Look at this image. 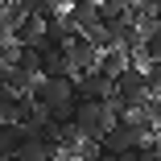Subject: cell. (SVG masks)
Here are the masks:
<instances>
[{
	"label": "cell",
	"instance_id": "obj_7",
	"mask_svg": "<svg viewBox=\"0 0 161 161\" xmlns=\"http://www.w3.org/2000/svg\"><path fill=\"white\" fill-rule=\"evenodd\" d=\"M25 145H29L25 124H0V161H13Z\"/></svg>",
	"mask_w": 161,
	"mask_h": 161
},
{
	"label": "cell",
	"instance_id": "obj_15",
	"mask_svg": "<svg viewBox=\"0 0 161 161\" xmlns=\"http://www.w3.org/2000/svg\"><path fill=\"white\" fill-rule=\"evenodd\" d=\"M149 21H153V25L161 29V0H157V4H149Z\"/></svg>",
	"mask_w": 161,
	"mask_h": 161
},
{
	"label": "cell",
	"instance_id": "obj_17",
	"mask_svg": "<svg viewBox=\"0 0 161 161\" xmlns=\"http://www.w3.org/2000/svg\"><path fill=\"white\" fill-rule=\"evenodd\" d=\"M157 145H161V136H157Z\"/></svg>",
	"mask_w": 161,
	"mask_h": 161
},
{
	"label": "cell",
	"instance_id": "obj_10",
	"mask_svg": "<svg viewBox=\"0 0 161 161\" xmlns=\"http://www.w3.org/2000/svg\"><path fill=\"white\" fill-rule=\"evenodd\" d=\"M128 66H132V54H124V50H108V54H99V70H103L112 83H116Z\"/></svg>",
	"mask_w": 161,
	"mask_h": 161
},
{
	"label": "cell",
	"instance_id": "obj_14",
	"mask_svg": "<svg viewBox=\"0 0 161 161\" xmlns=\"http://www.w3.org/2000/svg\"><path fill=\"white\" fill-rule=\"evenodd\" d=\"M145 112H149V116H153V124L161 128V99H149V103H145Z\"/></svg>",
	"mask_w": 161,
	"mask_h": 161
},
{
	"label": "cell",
	"instance_id": "obj_1",
	"mask_svg": "<svg viewBox=\"0 0 161 161\" xmlns=\"http://www.w3.org/2000/svg\"><path fill=\"white\" fill-rule=\"evenodd\" d=\"M116 120H112V112H108V103H91V99H79V108H75V132L83 136V141H95L99 145L103 141V132L112 128Z\"/></svg>",
	"mask_w": 161,
	"mask_h": 161
},
{
	"label": "cell",
	"instance_id": "obj_16",
	"mask_svg": "<svg viewBox=\"0 0 161 161\" xmlns=\"http://www.w3.org/2000/svg\"><path fill=\"white\" fill-rule=\"evenodd\" d=\"M4 87H8V66L0 62V91H4Z\"/></svg>",
	"mask_w": 161,
	"mask_h": 161
},
{
	"label": "cell",
	"instance_id": "obj_4",
	"mask_svg": "<svg viewBox=\"0 0 161 161\" xmlns=\"http://www.w3.org/2000/svg\"><path fill=\"white\" fill-rule=\"evenodd\" d=\"M66 62H70V75L79 79V75H87V70H99V50H95V42L91 37H70V46H66Z\"/></svg>",
	"mask_w": 161,
	"mask_h": 161
},
{
	"label": "cell",
	"instance_id": "obj_2",
	"mask_svg": "<svg viewBox=\"0 0 161 161\" xmlns=\"http://www.w3.org/2000/svg\"><path fill=\"white\" fill-rule=\"evenodd\" d=\"M112 95L128 108V112H141L145 103H149V83H145V66L132 58V66H128L116 83H112Z\"/></svg>",
	"mask_w": 161,
	"mask_h": 161
},
{
	"label": "cell",
	"instance_id": "obj_8",
	"mask_svg": "<svg viewBox=\"0 0 161 161\" xmlns=\"http://www.w3.org/2000/svg\"><path fill=\"white\" fill-rule=\"evenodd\" d=\"M13 70H21L25 79H42V46H17Z\"/></svg>",
	"mask_w": 161,
	"mask_h": 161
},
{
	"label": "cell",
	"instance_id": "obj_6",
	"mask_svg": "<svg viewBox=\"0 0 161 161\" xmlns=\"http://www.w3.org/2000/svg\"><path fill=\"white\" fill-rule=\"evenodd\" d=\"M75 91H79V99H91V103H108L112 99V79L103 70H87L75 79Z\"/></svg>",
	"mask_w": 161,
	"mask_h": 161
},
{
	"label": "cell",
	"instance_id": "obj_3",
	"mask_svg": "<svg viewBox=\"0 0 161 161\" xmlns=\"http://www.w3.org/2000/svg\"><path fill=\"white\" fill-rule=\"evenodd\" d=\"M33 103H37L42 112L66 108V103H79L75 79H37V87H33Z\"/></svg>",
	"mask_w": 161,
	"mask_h": 161
},
{
	"label": "cell",
	"instance_id": "obj_11",
	"mask_svg": "<svg viewBox=\"0 0 161 161\" xmlns=\"http://www.w3.org/2000/svg\"><path fill=\"white\" fill-rule=\"evenodd\" d=\"M25 13H29V17H37L42 25H50V21H58V17H62V8H58V4H50V0H29Z\"/></svg>",
	"mask_w": 161,
	"mask_h": 161
},
{
	"label": "cell",
	"instance_id": "obj_12",
	"mask_svg": "<svg viewBox=\"0 0 161 161\" xmlns=\"http://www.w3.org/2000/svg\"><path fill=\"white\" fill-rule=\"evenodd\" d=\"M13 161H54V157H50V149H46V145H33V141H29Z\"/></svg>",
	"mask_w": 161,
	"mask_h": 161
},
{
	"label": "cell",
	"instance_id": "obj_9",
	"mask_svg": "<svg viewBox=\"0 0 161 161\" xmlns=\"http://www.w3.org/2000/svg\"><path fill=\"white\" fill-rule=\"evenodd\" d=\"M42 33H46V25L37 21V17H25V21H17L13 25V46H42Z\"/></svg>",
	"mask_w": 161,
	"mask_h": 161
},
{
	"label": "cell",
	"instance_id": "obj_5",
	"mask_svg": "<svg viewBox=\"0 0 161 161\" xmlns=\"http://www.w3.org/2000/svg\"><path fill=\"white\" fill-rule=\"evenodd\" d=\"M62 21H66L75 33H83V37H91L95 29L103 25V17H99V4H91V0H75V4L62 13Z\"/></svg>",
	"mask_w": 161,
	"mask_h": 161
},
{
	"label": "cell",
	"instance_id": "obj_13",
	"mask_svg": "<svg viewBox=\"0 0 161 161\" xmlns=\"http://www.w3.org/2000/svg\"><path fill=\"white\" fill-rule=\"evenodd\" d=\"M145 83H149V99H161V62L145 66Z\"/></svg>",
	"mask_w": 161,
	"mask_h": 161
}]
</instances>
